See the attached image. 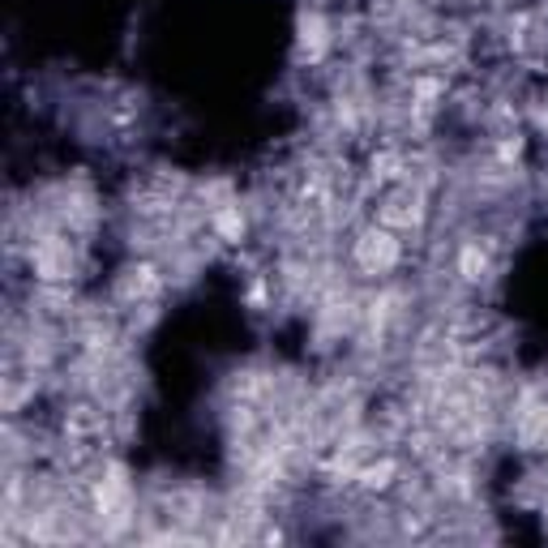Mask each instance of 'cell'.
Returning a JSON list of instances; mask_svg holds the SVG:
<instances>
[{
    "instance_id": "1",
    "label": "cell",
    "mask_w": 548,
    "mask_h": 548,
    "mask_svg": "<svg viewBox=\"0 0 548 548\" xmlns=\"http://www.w3.org/2000/svg\"><path fill=\"white\" fill-rule=\"evenodd\" d=\"M356 262H360L369 274L390 270V266L399 262V240H395L390 231H369V236L356 245Z\"/></svg>"
},
{
    "instance_id": "3",
    "label": "cell",
    "mask_w": 548,
    "mask_h": 548,
    "mask_svg": "<svg viewBox=\"0 0 548 548\" xmlns=\"http://www.w3.org/2000/svg\"><path fill=\"white\" fill-rule=\"evenodd\" d=\"M395 475H399V467H395L390 458H377V463H369V467H356V484L369 489V493H381V489L395 484Z\"/></svg>"
},
{
    "instance_id": "2",
    "label": "cell",
    "mask_w": 548,
    "mask_h": 548,
    "mask_svg": "<svg viewBox=\"0 0 548 548\" xmlns=\"http://www.w3.org/2000/svg\"><path fill=\"white\" fill-rule=\"evenodd\" d=\"M159 287H163V278H159V270L154 266H133V270H125V278H121V300L125 304H146V300H154L159 296Z\"/></svg>"
},
{
    "instance_id": "5",
    "label": "cell",
    "mask_w": 548,
    "mask_h": 548,
    "mask_svg": "<svg viewBox=\"0 0 548 548\" xmlns=\"http://www.w3.org/2000/svg\"><path fill=\"white\" fill-rule=\"evenodd\" d=\"M458 270H463V278H484V270H489V253L480 249V245H467L463 257H458Z\"/></svg>"
},
{
    "instance_id": "4",
    "label": "cell",
    "mask_w": 548,
    "mask_h": 548,
    "mask_svg": "<svg viewBox=\"0 0 548 548\" xmlns=\"http://www.w3.org/2000/svg\"><path fill=\"white\" fill-rule=\"evenodd\" d=\"M215 231L223 236L227 245H240L245 240V215H240V206H223L215 215Z\"/></svg>"
}]
</instances>
